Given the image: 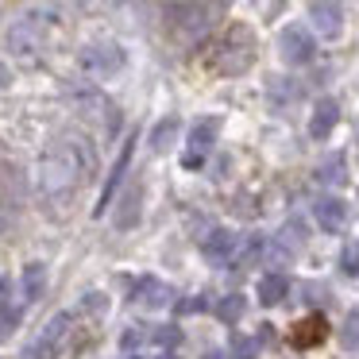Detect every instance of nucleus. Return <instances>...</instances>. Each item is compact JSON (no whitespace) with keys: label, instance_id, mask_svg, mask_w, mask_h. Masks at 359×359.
<instances>
[{"label":"nucleus","instance_id":"1","mask_svg":"<svg viewBox=\"0 0 359 359\" xmlns=\"http://www.w3.org/2000/svg\"><path fill=\"white\" fill-rule=\"evenodd\" d=\"M251 62H255V39H251V32L243 24H232L217 43H212L209 66L217 74H243Z\"/></svg>","mask_w":359,"mask_h":359},{"label":"nucleus","instance_id":"2","mask_svg":"<svg viewBox=\"0 0 359 359\" xmlns=\"http://www.w3.org/2000/svg\"><path fill=\"white\" fill-rule=\"evenodd\" d=\"M217 128H220V120H201V124H194L189 147H186V155H182V166H186V170H201L205 166L212 143H217Z\"/></svg>","mask_w":359,"mask_h":359},{"label":"nucleus","instance_id":"3","mask_svg":"<svg viewBox=\"0 0 359 359\" xmlns=\"http://www.w3.org/2000/svg\"><path fill=\"white\" fill-rule=\"evenodd\" d=\"M282 58H286L290 66H309L313 62V55H317V43H313V35L305 32V27H286L282 32Z\"/></svg>","mask_w":359,"mask_h":359},{"label":"nucleus","instance_id":"4","mask_svg":"<svg viewBox=\"0 0 359 359\" xmlns=\"http://www.w3.org/2000/svg\"><path fill=\"white\" fill-rule=\"evenodd\" d=\"M236 243H240V236H232L228 228H212V232L201 240V251H205V259H209V263H217V266H232Z\"/></svg>","mask_w":359,"mask_h":359},{"label":"nucleus","instance_id":"5","mask_svg":"<svg viewBox=\"0 0 359 359\" xmlns=\"http://www.w3.org/2000/svg\"><path fill=\"white\" fill-rule=\"evenodd\" d=\"M309 20H313V27H317L325 39H336L340 27H344V16H340V4H336V0H313Z\"/></svg>","mask_w":359,"mask_h":359},{"label":"nucleus","instance_id":"6","mask_svg":"<svg viewBox=\"0 0 359 359\" xmlns=\"http://www.w3.org/2000/svg\"><path fill=\"white\" fill-rule=\"evenodd\" d=\"M132 302L147 305V309H166V305H174V290L166 286V282H158V278H151V274H147V278L135 282Z\"/></svg>","mask_w":359,"mask_h":359},{"label":"nucleus","instance_id":"7","mask_svg":"<svg viewBox=\"0 0 359 359\" xmlns=\"http://www.w3.org/2000/svg\"><path fill=\"white\" fill-rule=\"evenodd\" d=\"M325 336H328V320L320 317V313H309V317L297 320V328L290 332V344H294L297 351H305V348H317Z\"/></svg>","mask_w":359,"mask_h":359},{"label":"nucleus","instance_id":"8","mask_svg":"<svg viewBox=\"0 0 359 359\" xmlns=\"http://www.w3.org/2000/svg\"><path fill=\"white\" fill-rule=\"evenodd\" d=\"M317 224L325 232H344L348 224V201L344 197H320L317 201Z\"/></svg>","mask_w":359,"mask_h":359},{"label":"nucleus","instance_id":"9","mask_svg":"<svg viewBox=\"0 0 359 359\" xmlns=\"http://www.w3.org/2000/svg\"><path fill=\"white\" fill-rule=\"evenodd\" d=\"M336 120H340V104H336L332 97L317 101V109H313V120H309V135H313V140H328V132L336 128Z\"/></svg>","mask_w":359,"mask_h":359},{"label":"nucleus","instance_id":"10","mask_svg":"<svg viewBox=\"0 0 359 359\" xmlns=\"http://www.w3.org/2000/svg\"><path fill=\"white\" fill-rule=\"evenodd\" d=\"M286 294H290V278H286V274L271 271V274H263V278H259V302H263V305L286 302Z\"/></svg>","mask_w":359,"mask_h":359},{"label":"nucleus","instance_id":"11","mask_svg":"<svg viewBox=\"0 0 359 359\" xmlns=\"http://www.w3.org/2000/svg\"><path fill=\"white\" fill-rule=\"evenodd\" d=\"M132 143L135 140H128L124 143V151H120V158H116V166H112V174H109V182H104V194H101V205H97V217H101L104 209H109V201H112V194H116V186H120V178H124V170H128V163H132Z\"/></svg>","mask_w":359,"mask_h":359},{"label":"nucleus","instance_id":"12","mask_svg":"<svg viewBox=\"0 0 359 359\" xmlns=\"http://www.w3.org/2000/svg\"><path fill=\"white\" fill-rule=\"evenodd\" d=\"M263 248H266V243L259 240V236H240V243H236V255H232V266H236V271H248V266H255L259 259H263Z\"/></svg>","mask_w":359,"mask_h":359},{"label":"nucleus","instance_id":"13","mask_svg":"<svg viewBox=\"0 0 359 359\" xmlns=\"http://www.w3.org/2000/svg\"><path fill=\"white\" fill-rule=\"evenodd\" d=\"M43 286H47V271H43V263H27L24 266V302H35V297L43 294Z\"/></svg>","mask_w":359,"mask_h":359},{"label":"nucleus","instance_id":"14","mask_svg":"<svg viewBox=\"0 0 359 359\" xmlns=\"http://www.w3.org/2000/svg\"><path fill=\"white\" fill-rule=\"evenodd\" d=\"M243 309H248V302H243V294H228L217 302V317L224 320V325H236V320L243 317Z\"/></svg>","mask_w":359,"mask_h":359},{"label":"nucleus","instance_id":"15","mask_svg":"<svg viewBox=\"0 0 359 359\" xmlns=\"http://www.w3.org/2000/svg\"><path fill=\"white\" fill-rule=\"evenodd\" d=\"M340 344L344 348H359V309L355 313H348V320H344V328H340Z\"/></svg>","mask_w":359,"mask_h":359},{"label":"nucleus","instance_id":"16","mask_svg":"<svg viewBox=\"0 0 359 359\" xmlns=\"http://www.w3.org/2000/svg\"><path fill=\"white\" fill-rule=\"evenodd\" d=\"M16 328H20V309H12V305H0V340H8Z\"/></svg>","mask_w":359,"mask_h":359},{"label":"nucleus","instance_id":"17","mask_svg":"<svg viewBox=\"0 0 359 359\" xmlns=\"http://www.w3.org/2000/svg\"><path fill=\"white\" fill-rule=\"evenodd\" d=\"M151 340H155L158 348H178V344H182V328L163 325V328H155V332H151Z\"/></svg>","mask_w":359,"mask_h":359},{"label":"nucleus","instance_id":"18","mask_svg":"<svg viewBox=\"0 0 359 359\" xmlns=\"http://www.w3.org/2000/svg\"><path fill=\"white\" fill-rule=\"evenodd\" d=\"M344 178H348V174H344V158H340V155H336L332 163L320 166V182H332V186H340Z\"/></svg>","mask_w":359,"mask_h":359},{"label":"nucleus","instance_id":"19","mask_svg":"<svg viewBox=\"0 0 359 359\" xmlns=\"http://www.w3.org/2000/svg\"><path fill=\"white\" fill-rule=\"evenodd\" d=\"M255 351H259L255 340H248V336H240V332L232 336V355L236 359H255Z\"/></svg>","mask_w":359,"mask_h":359},{"label":"nucleus","instance_id":"20","mask_svg":"<svg viewBox=\"0 0 359 359\" xmlns=\"http://www.w3.org/2000/svg\"><path fill=\"white\" fill-rule=\"evenodd\" d=\"M340 263H344V271H348V274H355V278H359V243H348V248H344Z\"/></svg>","mask_w":359,"mask_h":359},{"label":"nucleus","instance_id":"21","mask_svg":"<svg viewBox=\"0 0 359 359\" xmlns=\"http://www.w3.org/2000/svg\"><path fill=\"white\" fill-rule=\"evenodd\" d=\"M143 340H151V332H143V328H140V325H135V328H128V332H124V336H120V344H124V348H128V351H132V348H140V344H143Z\"/></svg>","mask_w":359,"mask_h":359},{"label":"nucleus","instance_id":"22","mask_svg":"<svg viewBox=\"0 0 359 359\" xmlns=\"http://www.w3.org/2000/svg\"><path fill=\"white\" fill-rule=\"evenodd\" d=\"M174 128H178V120H163V124H158V132H155V151H166V140H170Z\"/></svg>","mask_w":359,"mask_h":359},{"label":"nucleus","instance_id":"23","mask_svg":"<svg viewBox=\"0 0 359 359\" xmlns=\"http://www.w3.org/2000/svg\"><path fill=\"white\" fill-rule=\"evenodd\" d=\"M259 344H274V325H263V332H259Z\"/></svg>","mask_w":359,"mask_h":359},{"label":"nucleus","instance_id":"24","mask_svg":"<svg viewBox=\"0 0 359 359\" xmlns=\"http://www.w3.org/2000/svg\"><path fill=\"white\" fill-rule=\"evenodd\" d=\"M0 86H8V70L4 66H0Z\"/></svg>","mask_w":359,"mask_h":359},{"label":"nucleus","instance_id":"25","mask_svg":"<svg viewBox=\"0 0 359 359\" xmlns=\"http://www.w3.org/2000/svg\"><path fill=\"white\" fill-rule=\"evenodd\" d=\"M158 359H178V355H174V351H170V348H166V351H163V355H158Z\"/></svg>","mask_w":359,"mask_h":359},{"label":"nucleus","instance_id":"26","mask_svg":"<svg viewBox=\"0 0 359 359\" xmlns=\"http://www.w3.org/2000/svg\"><path fill=\"white\" fill-rule=\"evenodd\" d=\"M205 359H224V355H220V351H209V355H205Z\"/></svg>","mask_w":359,"mask_h":359},{"label":"nucleus","instance_id":"27","mask_svg":"<svg viewBox=\"0 0 359 359\" xmlns=\"http://www.w3.org/2000/svg\"><path fill=\"white\" fill-rule=\"evenodd\" d=\"M4 290H8V282H4V278H0V294H4Z\"/></svg>","mask_w":359,"mask_h":359},{"label":"nucleus","instance_id":"28","mask_svg":"<svg viewBox=\"0 0 359 359\" xmlns=\"http://www.w3.org/2000/svg\"><path fill=\"white\" fill-rule=\"evenodd\" d=\"M132 359H143V355H132Z\"/></svg>","mask_w":359,"mask_h":359}]
</instances>
